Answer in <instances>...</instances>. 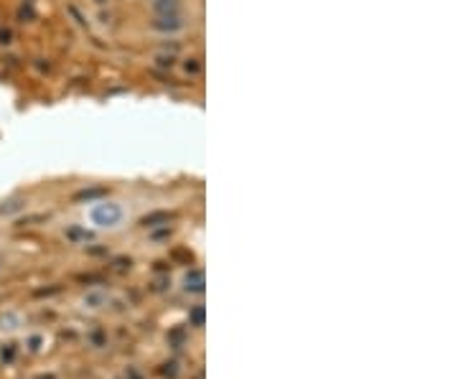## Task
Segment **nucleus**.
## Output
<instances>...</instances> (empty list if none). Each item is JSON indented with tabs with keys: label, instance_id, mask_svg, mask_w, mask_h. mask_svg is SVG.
I'll use <instances>...</instances> for the list:
<instances>
[{
	"label": "nucleus",
	"instance_id": "obj_1",
	"mask_svg": "<svg viewBox=\"0 0 458 379\" xmlns=\"http://www.w3.org/2000/svg\"><path fill=\"white\" fill-rule=\"evenodd\" d=\"M92 221L97 227H117L122 221V206L112 201H102L92 209Z\"/></svg>",
	"mask_w": 458,
	"mask_h": 379
},
{
	"label": "nucleus",
	"instance_id": "obj_2",
	"mask_svg": "<svg viewBox=\"0 0 458 379\" xmlns=\"http://www.w3.org/2000/svg\"><path fill=\"white\" fill-rule=\"evenodd\" d=\"M183 283H186L188 293H201L204 290V272L201 270H188L186 277H183Z\"/></svg>",
	"mask_w": 458,
	"mask_h": 379
},
{
	"label": "nucleus",
	"instance_id": "obj_3",
	"mask_svg": "<svg viewBox=\"0 0 458 379\" xmlns=\"http://www.w3.org/2000/svg\"><path fill=\"white\" fill-rule=\"evenodd\" d=\"M168 219H171V214H168V211H155V214H150V217H143V219H140V224H143V227L168 224Z\"/></svg>",
	"mask_w": 458,
	"mask_h": 379
},
{
	"label": "nucleus",
	"instance_id": "obj_4",
	"mask_svg": "<svg viewBox=\"0 0 458 379\" xmlns=\"http://www.w3.org/2000/svg\"><path fill=\"white\" fill-rule=\"evenodd\" d=\"M26 206L23 199H10V201H5L3 206H0V214H16V211H20Z\"/></svg>",
	"mask_w": 458,
	"mask_h": 379
},
{
	"label": "nucleus",
	"instance_id": "obj_5",
	"mask_svg": "<svg viewBox=\"0 0 458 379\" xmlns=\"http://www.w3.org/2000/svg\"><path fill=\"white\" fill-rule=\"evenodd\" d=\"M105 194H107L105 188H89V191L76 194V196H74V201H92V199H99V196H105Z\"/></svg>",
	"mask_w": 458,
	"mask_h": 379
},
{
	"label": "nucleus",
	"instance_id": "obj_6",
	"mask_svg": "<svg viewBox=\"0 0 458 379\" xmlns=\"http://www.w3.org/2000/svg\"><path fill=\"white\" fill-rule=\"evenodd\" d=\"M33 16H36V10H33V5L28 3H20V8H18V20H20V23H26V20H31Z\"/></svg>",
	"mask_w": 458,
	"mask_h": 379
},
{
	"label": "nucleus",
	"instance_id": "obj_7",
	"mask_svg": "<svg viewBox=\"0 0 458 379\" xmlns=\"http://www.w3.org/2000/svg\"><path fill=\"white\" fill-rule=\"evenodd\" d=\"M188 318H191L194 326H204V306H196V308L191 310V316H188Z\"/></svg>",
	"mask_w": 458,
	"mask_h": 379
},
{
	"label": "nucleus",
	"instance_id": "obj_8",
	"mask_svg": "<svg viewBox=\"0 0 458 379\" xmlns=\"http://www.w3.org/2000/svg\"><path fill=\"white\" fill-rule=\"evenodd\" d=\"M8 43H13V31L0 28V46H8Z\"/></svg>",
	"mask_w": 458,
	"mask_h": 379
},
{
	"label": "nucleus",
	"instance_id": "obj_9",
	"mask_svg": "<svg viewBox=\"0 0 458 379\" xmlns=\"http://www.w3.org/2000/svg\"><path fill=\"white\" fill-rule=\"evenodd\" d=\"M16 356V349L13 346H8V349H3V361H10Z\"/></svg>",
	"mask_w": 458,
	"mask_h": 379
},
{
	"label": "nucleus",
	"instance_id": "obj_10",
	"mask_svg": "<svg viewBox=\"0 0 458 379\" xmlns=\"http://www.w3.org/2000/svg\"><path fill=\"white\" fill-rule=\"evenodd\" d=\"M97 3H105V0H97Z\"/></svg>",
	"mask_w": 458,
	"mask_h": 379
}]
</instances>
